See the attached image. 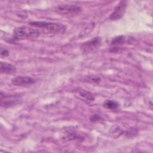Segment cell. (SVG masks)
<instances>
[{"label": "cell", "instance_id": "obj_1", "mask_svg": "<svg viewBox=\"0 0 153 153\" xmlns=\"http://www.w3.org/2000/svg\"><path fill=\"white\" fill-rule=\"evenodd\" d=\"M29 25L33 27L44 29L52 33H63L66 29V27L62 24L47 22H31L29 23Z\"/></svg>", "mask_w": 153, "mask_h": 153}, {"label": "cell", "instance_id": "obj_2", "mask_svg": "<svg viewBox=\"0 0 153 153\" xmlns=\"http://www.w3.org/2000/svg\"><path fill=\"white\" fill-rule=\"evenodd\" d=\"M13 33L17 38H29L39 36L40 32L32 27L23 26L16 28L13 31Z\"/></svg>", "mask_w": 153, "mask_h": 153}, {"label": "cell", "instance_id": "obj_3", "mask_svg": "<svg viewBox=\"0 0 153 153\" xmlns=\"http://www.w3.org/2000/svg\"><path fill=\"white\" fill-rule=\"evenodd\" d=\"M127 7L126 1H122L118 3L115 7L114 11L109 16V19L111 20H117L120 19L125 13Z\"/></svg>", "mask_w": 153, "mask_h": 153}, {"label": "cell", "instance_id": "obj_4", "mask_svg": "<svg viewBox=\"0 0 153 153\" xmlns=\"http://www.w3.org/2000/svg\"><path fill=\"white\" fill-rule=\"evenodd\" d=\"M82 10L81 8L75 4H63L58 7V11L65 14H78Z\"/></svg>", "mask_w": 153, "mask_h": 153}, {"label": "cell", "instance_id": "obj_5", "mask_svg": "<svg viewBox=\"0 0 153 153\" xmlns=\"http://www.w3.org/2000/svg\"><path fill=\"white\" fill-rule=\"evenodd\" d=\"M36 82V79L27 76H17L11 79V83L17 86L30 85Z\"/></svg>", "mask_w": 153, "mask_h": 153}, {"label": "cell", "instance_id": "obj_6", "mask_svg": "<svg viewBox=\"0 0 153 153\" xmlns=\"http://www.w3.org/2000/svg\"><path fill=\"white\" fill-rule=\"evenodd\" d=\"M102 43V39L99 37H95L91 39L84 42L82 45V48L84 50L87 51L97 48Z\"/></svg>", "mask_w": 153, "mask_h": 153}, {"label": "cell", "instance_id": "obj_7", "mask_svg": "<svg viewBox=\"0 0 153 153\" xmlns=\"http://www.w3.org/2000/svg\"><path fill=\"white\" fill-rule=\"evenodd\" d=\"M0 71L2 73L5 74H13L16 72V68L13 65L7 63L1 62L0 63Z\"/></svg>", "mask_w": 153, "mask_h": 153}, {"label": "cell", "instance_id": "obj_8", "mask_svg": "<svg viewBox=\"0 0 153 153\" xmlns=\"http://www.w3.org/2000/svg\"><path fill=\"white\" fill-rule=\"evenodd\" d=\"M118 103L112 100H107L103 103V107L108 109H116L118 108Z\"/></svg>", "mask_w": 153, "mask_h": 153}, {"label": "cell", "instance_id": "obj_9", "mask_svg": "<svg viewBox=\"0 0 153 153\" xmlns=\"http://www.w3.org/2000/svg\"><path fill=\"white\" fill-rule=\"evenodd\" d=\"M79 94L81 97H82L86 100L93 101L94 99V96L90 92H89L88 91H85V90H81L79 91Z\"/></svg>", "mask_w": 153, "mask_h": 153}, {"label": "cell", "instance_id": "obj_10", "mask_svg": "<svg viewBox=\"0 0 153 153\" xmlns=\"http://www.w3.org/2000/svg\"><path fill=\"white\" fill-rule=\"evenodd\" d=\"M125 41V37L123 36H118L114 38L111 41V45H121L123 44Z\"/></svg>", "mask_w": 153, "mask_h": 153}, {"label": "cell", "instance_id": "obj_11", "mask_svg": "<svg viewBox=\"0 0 153 153\" xmlns=\"http://www.w3.org/2000/svg\"><path fill=\"white\" fill-rule=\"evenodd\" d=\"M87 79H86V81L87 82L97 83V82H99L100 81V79L96 76H87Z\"/></svg>", "mask_w": 153, "mask_h": 153}, {"label": "cell", "instance_id": "obj_12", "mask_svg": "<svg viewBox=\"0 0 153 153\" xmlns=\"http://www.w3.org/2000/svg\"><path fill=\"white\" fill-rule=\"evenodd\" d=\"M9 54V51L5 49L1 48V57H7Z\"/></svg>", "mask_w": 153, "mask_h": 153}, {"label": "cell", "instance_id": "obj_13", "mask_svg": "<svg viewBox=\"0 0 153 153\" xmlns=\"http://www.w3.org/2000/svg\"><path fill=\"white\" fill-rule=\"evenodd\" d=\"M100 119V116H99L97 114H94L90 117V120L92 121H99Z\"/></svg>", "mask_w": 153, "mask_h": 153}]
</instances>
